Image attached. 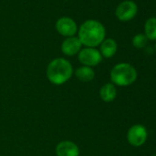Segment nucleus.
Masks as SVG:
<instances>
[{
	"label": "nucleus",
	"mask_w": 156,
	"mask_h": 156,
	"mask_svg": "<svg viewBox=\"0 0 156 156\" xmlns=\"http://www.w3.org/2000/svg\"><path fill=\"white\" fill-rule=\"evenodd\" d=\"M78 39L82 45L88 48H96L100 45L106 37L104 25L95 20H86L78 29Z\"/></svg>",
	"instance_id": "obj_1"
},
{
	"label": "nucleus",
	"mask_w": 156,
	"mask_h": 156,
	"mask_svg": "<svg viewBox=\"0 0 156 156\" xmlns=\"http://www.w3.org/2000/svg\"><path fill=\"white\" fill-rule=\"evenodd\" d=\"M73 73L71 62L64 58H55L51 60L46 69L48 80L55 85L61 86L65 84Z\"/></svg>",
	"instance_id": "obj_2"
},
{
	"label": "nucleus",
	"mask_w": 156,
	"mask_h": 156,
	"mask_svg": "<svg viewBox=\"0 0 156 156\" xmlns=\"http://www.w3.org/2000/svg\"><path fill=\"white\" fill-rule=\"evenodd\" d=\"M137 70L128 62L118 63L110 71V80L114 86L129 87L137 80Z\"/></svg>",
	"instance_id": "obj_3"
},
{
	"label": "nucleus",
	"mask_w": 156,
	"mask_h": 156,
	"mask_svg": "<svg viewBox=\"0 0 156 156\" xmlns=\"http://www.w3.org/2000/svg\"><path fill=\"white\" fill-rule=\"evenodd\" d=\"M148 138L147 129L141 124H135L131 126L127 133L128 142L133 147H140L143 145Z\"/></svg>",
	"instance_id": "obj_4"
},
{
	"label": "nucleus",
	"mask_w": 156,
	"mask_h": 156,
	"mask_svg": "<svg viewBox=\"0 0 156 156\" xmlns=\"http://www.w3.org/2000/svg\"><path fill=\"white\" fill-rule=\"evenodd\" d=\"M103 60V57L98 50L96 48H88L86 47L81 49L78 53V61H79L84 66L94 67L98 65Z\"/></svg>",
	"instance_id": "obj_5"
},
{
	"label": "nucleus",
	"mask_w": 156,
	"mask_h": 156,
	"mask_svg": "<svg viewBox=\"0 0 156 156\" xmlns=\"http://www.w3.org/2000/svg\"><path fill=\"white\" fill-rule=\"evenodd\" d=\"M138 12V6L131 0H125V1L119 4L116 9L115 15L120 21H129L131 20Z\"/></svg>",
	"instance_id": "obj_6"
},
{
	"label": "nucleus",
	"mask_w": 156,
	"mask_h": 156,
	"mask_svg": "<svg viewBox=\"0 0 156 156\" xmlns=\"http://www.w3.org/2000/svg\"><path fill=\"white\" fill-rule=\"evenodd\" d=\"M55 28L59 34L66 38L74 36L78 31L76 22L69 17H62L58 19L55 24Z\"/></svg>",
	"instance_id": "obj_7"
},
{
	"label": "nucleus",
	"mask_w": 156,
	"mask_h": 156,
	"mask_svg": "<svg viewBox=\"0 0 156 156\" xmlns=\"http://www.w3.org/2000/svg\"><path fill=\"white\" fill-rule=\"evenodd\" d=\"M82 43L78 39V37L73 36V37H68L66 38L62 45H61V50L62 52L66 55V56H73L75 54H78L79 51L82 49Z\"/></svg>",
	"instance_id": "obj_8"
},
{
	"label": "nucleus",
	"mask_w": 156,
	"mask_h": 156,
	"mask_svg": "<svg viewBox=\"0 0 156 156\" xmlns=\"http://www.w3.org/2000/svg\"><path fill=\"white\" fill-rule=\"evenodd\" d=\"M55 152L57 156H79L80 154L78 146L71 140L60 141L55 148Z\"/></svg>",
	"instance_id": "obj_9"
},
{
	"label": "nucleus",
	"mask_w": 156,
	"mask_h": 156,
	"mask_svg": "<svg viewBox=\"0 0 156 156\" xmlns=\"http://www.w3.org/2000/svg\"><path fill=\"white\" fill-rule=\"evenodd\" d=\"M118 51V44L113 39H105L100 44V53L102 57L111 58L113 57Z\"/></svg>",
	"instance_id": "obj_10"
},
{
	"label": "nucleus",
	"mask_w": 156,
	"mask_h": 156,
	"mask_svg": "<svg viewBox=\"0 0 156 156\" xmlns=\"http://www.w3.org/2000/svg\"><path fill=\"white\" fill-rule=\"evenodd\" d=\"M99 97L100 98L107 103L112 102L115 100L117 97V88L112 83H108L102 86L99 90Z\"/></svg>",
	"instance_id": "obj_11"
},
{
	"label": "nucleus",
	"mask_w": 156,
	"mask_h": 156,
	"mask_svg": "<svg viewBox=\"0 0 156 156\" xmlns=\"http://www.w3.org/2000/svg\"><path fill=\"white\" fill-rule=\"evenodd\" d=\"M74 74L78 80L84 83L91 82L95 78V71L93 70V68L84 65L78 67L75 70Z\"/></svg>",
	"instance_id": "obj_12"
},
{
	"label": "nucleus",
	"mask_w": 156,
	"mask_h": 156,
	"mask_svg": "<svg viewBox=\"0 0 156 156\" xmlns=\"http://www.w3.org/2000/svg\"><path fill=\"white\" fill-rule=\"evenodd\" d=\"M144 35L148 40L156 41V18H150L144 24Z\"/></svg>",
	"instance_id": "obj_13"
},
{
	"label": "nucleus",
	"mask_w": 156,
	"mask_h": 156,
	"mask_svg": "<svg viewBox=\"0 0 156 156\" xmlns=\"http://www.w3.org/2000/svg\"><path fill=\"white\" fill-rule=\"evenodd\" d=\"M148 43V39L143 33L136 34L132 39V45L136 49H142Z\"/></svg>",
	"instance_id": "obj_14"
},
{
	"label": "nucleus",
	"mask_w": 156,
	"mask_h": 156,
	"mask_svg": "<svg viewBox=\"0 0 156 156\" xmlns=\"http://www.w3.org/2000/svg\"><path fill=\"white\" fill-rule=\"evenodd\" d=\"M155 51H156V43H155Z\"/></svg>",
	"instance_id": "obj_15"
},
{
	"label": "nucleus",
	"mask_w": 156,
	"mask_h": 156,
	"mask_svg": "<svg viewBox=\"0 0 156 156\" xmlns=\"http://www.w3.org/2000/svg\"><path fill=\"white\" fill-rule=\"evenodd\" d=\"M151 156H156V155H151Z\"/></svg>",
	"instance_id": "obj_16"
}]
</instances>
